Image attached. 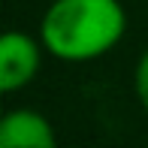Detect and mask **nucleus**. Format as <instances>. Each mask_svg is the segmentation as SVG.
<instances>
[{"mask_svg": "<svg viewBox=\"0 0 148 148\" xmlns=\"http://www.w3.org/2000/svg\"><path fill=\"white\" fill-rule=\"evenodd\" d=\"M127 27L118 0H55L45 9L39 33L60 60H94L112 49Z\"/></svg>", "mask_w": 148, "mask_h": 148, "instance_id": "obj_1", "label": "nucleus"}, {"mask_svg": "<svg viewBox=\"0 0 148 148\" xmlns=\"http://www.w3.org/2000/svg\"><path fill=\"white\" fill-rule=\"evenodd\" d=\"M39 70V49L27 33L9 30L0 39V91L12 94L33 82Z\"/></svg>", "mask_w": 148, "mask_h": 148, "instance_id": "obj_2", "label": "nucleus"}, {"mask_svg": "<svg viewBox=\"0 0 148 148\" xmlns=\"http://www.w3.org/2000/svg\"><path fill=\"white\" fill-rule=\"evenodd\" d=\"M0 148H58L55 130L39 112L15 109L0 121Z\"/></svg>", "mask_w": 148, "mask_h": 148, "instance_id": "obj_3", "label": "nucleus"}, {"mask_svg": "<svg viewBox=\"0 0 148 148\" xmlns=\"http://www.w3.org/2000/svg\"><path fill=\"white\" fill-rule=\"evenodd\" d=\"M133 85H136V97H139V103H142V106H145V112H148V51L139 58V64H136Z\"/></svg>", "mask_w": 148, "mask_h": 148, "instance_id": "obj_4", "label": "nucleus"}]
</instances>
